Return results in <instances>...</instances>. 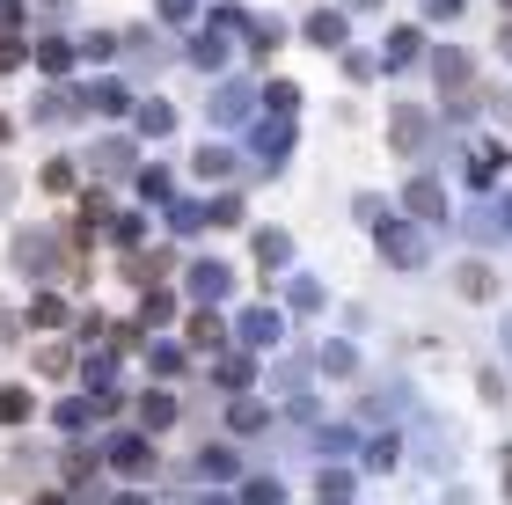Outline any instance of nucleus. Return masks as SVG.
I'll return each mask as SVG.
<instances>
[{
	"label": "nucleus",
	"instance_id": "1",
	"mask_svg": "<svg viewBox=\"0 0 512 505\" xmlns=\"http://www.w3.org/2000/svg\"><path fill=\"white\" fill-rule=\"evenodd\" d=\"M110 462H118L125 476H147V469H154V454H147V440H118V447H110Z\"/></svg>",
	"mask_w": 512,
	"mask_h": 505
},
{
	"label": "nucleus",
	"instance_id": "2",
	"mask_svg": "<svg viewBox=\"0 0 512 505\" xmlns=\"http://www.w3.org/2000/svg\"><path fill=\"white\" fill-rule=\"evenodd\" d=\"M381 249H388L395 264H417V257H425V249H417V235H403V227H381Z\"/></svg>",
	"mask_w": 512,
	"mask_h": 505
},
{
	"label": "nucleus",
	"instance_id": "3",
	"mask_svg": "<svg viewBox=\"0 0 512 505\" xmlns=\"http://www.w3.org/2000/svg\"><path fill=\"white\" fill-rule=\"evenodd\" d=\"M227 279H235L227 264H198V271H191V286L205 293V301H220V293H227Z\"/></svg>",
	"mask_w": 512,
	"mask_h": 505
},
{
	"label": "nucleus",
	"instance_id": "4",
	"mask_svg": "<svg viewBox=\"0 0 512 505\" xmlns=\"http://www.w3.org/2000/svg\"><path fill=\"white\" fill-rule=\"evenodd\" d=\"M417 140H425V118H417V110H395V147L417 154Z\"/></svg>",
	"mask_w": 512,
	"mask_h": 505
},
{
	"label": "nucleus",
	"instance_id": "5",
	"mask_svg": "<svg viewBox=\"0 0 512 505\" xmlns=\"http://www.w3.org/2000/svg\"><path fill=\"white\" fill-rule=\"evenodd\" d=\"M308 37H315V44H344V15H330V8L308 15Z\"/></svg>",
	"mask_w": 512,
	"mask_h": 505
},
{
	"label": "nucleus",
	"instance_id": "6",
	"mask_svg": "<svg viewBox=\"0 0 512 505\" xmlns=\"http://www.w3.org/2000/svg\"><path fill=\"white\" fill-rule=\"evenodd\" d=\"M410 205H417V213H425V220H439V213H447V198H439V183H410Z\"/></svg>",
	"mask_w": 512,
	"mask_h": 505
},
{
	"label": "nucleus",
	"instance_id": "7",
	"mask_svg": "<svg viewBox=\"0 0 512 505\" xmlns=\"http://www.w3.org/2000/svg\"><path fill=\"white\" fill-rule=\"evenodd\" d=\"M242 337H249V344H271V337H278V315H271V308H256L249 323H242Z\"/></svg>",
	"mask_w": 512,
	"mask_h": 505
},
{
	"label": "nucleus",
	"instance_id": "8",
	"mask_svg": "<svg viewBox=\"0 0 512 505\" xmlns=\"http://www.w3.org/2000/svg\"><path fill=\"white\" fill-rule=\"evenodd\" d=\"M498 162H505L498 147H476V154H469V176H476V183H491V176H498Z\"/></svg>",
	"mask_w": 512,
	"mask_h": 505
},
{
	"label": "nucleus",
	"instance_id": "9",
	"mask_svg": "<svg viewBox=\"0 0 512 505\" xmlns=\"http://www.w3.org/2000/svg\"><path fill=\"white\" fill-rule=\"evenodd\" d=\"M227 169H235V154H227V147H205L198 154V176H227Z\"/></svg>",
	"mask_w": 512,
	"mask_h": 505
},
{
	"label": "nucleus",
	"instance_id": "10",
	"mask_svg": "<svg viewBox=\"0 0 512 505\" xmlns=\"http://www.w3.org/2000/svg\"><path fill=\"white\" fill-rule=\"evenodd\" d=\"M461 293H469V301H483V293H491V271L469 264V271H461Z\"/></svg>",
	"mask_w": 512,
	"mask_h": 505
},
{
	"label": "nucleus",
	"instance_id": "11",
	"mask_svg": "<svg viewBox=\"0 0 512 505\" xmlns=\"http://www.w3.org/2000/svg\"><path fill=\"white\" fill-rule=\"evenodd\" d=\"M139 418H147V425H169L176 403H169V396H147V403H139Z\"/></svg>",
	"mask_w": 512,
	"mask_h": 505
},
{
	"label": "nucleus",
	"instance_id": "12",
	"mask_svg": "<svg viewBox=\"0 0 512 505\" xmlns=\"http://www.w3.org/2000/svg\"><path fill=\"white\" fill-rule=\"evenodd\" d=\"M410 52H417V30H395V37H388V66H403Z\"/></svg>",
	"mask_w": 512,
	"mask_h": 505
},
{
	"label": "nucleus",
	"instance_id": "13",
	"mask_svg": "<svg viewBox=\"0 0 512 505\" xmlns=\"http://www.w3.org/2000/svg\"><path fill=\"white\" fill-rule=\"evenodd\" d=\"M191 344H220V323H213V315H191Z\"/></svg>",
	"mask_w": 512,
	"mask_h": 505
},
{
	"label": "nucleus",
	"instance_id": "14",
	"mask_svg": "<svg viewBox=\"0 0 512 505\" xmlns=\"http://www.w3.org/2000/svg\"><path fill=\"white\" fill-rule=\"evenodd\" d=\"M249 505H278V484H249Z\"/></svg>",
	"mask_w": 512,
	"mask_h": 505
},
{
	"label": "nucleus",
	"instance_id": "15",
	"mask_svg": "<svg viewBox=\"0 0 512 505\" xmlns=\"http://www.w3.org/2000/svg\"><path fill=\"white\" fill-rule=\"evenodd\" d=\"M432 15H461V0H432Z\"/></svg>",
	"mask_w": 512,
	"mask_h": 505
},
{
	"label": "nucleus",
	"instance_id": "16",
	"mask_svg": "<svg viewBox=\"0 0 512 505\" xmlns=\"http://www.w3.org/2000/svg\"><path fill=\"white\" fill-rule=\"evenodd\" d=\"M505 59H512V30H505Z\"/></svg>",
	"mask_w": 512,
	"mask_h": 505
},
{
	"label": "nucleus",
	"instance_id": "17",
	"mask_svg": "<svg viewBox=\"0 0 512 505\" xmlns=\"http://www.w3.org/2000/svg\"><path fill=\"white\" fill-rule=\"evenodd\" d=\"M505 8H512V0H505Z\"/></svg>",
	"mask_w": 512,
	"mask_h": 505
}]
</instances>
